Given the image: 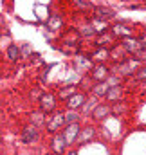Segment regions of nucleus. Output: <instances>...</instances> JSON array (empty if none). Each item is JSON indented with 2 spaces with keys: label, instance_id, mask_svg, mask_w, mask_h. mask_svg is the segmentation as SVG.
I'll list each match as a JSON object with an SVG mask.
<instances>
[{
  "label": "nucleus",
  "instance_id": "nucleus-1",
  "mask_svg": "<svg viewBox=\"0 0 146 155\" xmlns=\"http://www.w3.org/2000/svg\"><path fill=\"white\" fill-rule=\"evenodd\" d=\"M45 124H47V130L49 132H56V130H60L65 124V116L61 112H52V116L47 117Z\"/></svg>",
  "mask_w": 146,
  "mask_h": 155
},
{
  "label": "nucleus",
  "instance_id": "nucleus-2",
  "mask_svg": "<svg viewBox=\"0 0 146 155\" xmlns=\"http://www.w3.org/2000/svg\"><path fill=\"white\" fill-rule=\"evenodd\" d=\"M40 107H41V112H47L51 114L54 108H56V97L52 94H43L40 97Z\"/></svg>",
  "mask_w": 146,
  "mask_h": 155
},
{
  "label": "nucleus",
  "instance_id": "nucleus-3",
  "mask_svg": "<svg viewBox=\"0 0 146 155\" xmlns=\"http://www.w3.org/2000/svg\"><path fill=\"white\" fill-rule=\"evenodd\" d=\"M65 148H67V141H65V137H63V134H56L54 135V139H52V150H54V153L60 155L65 152Z\"/></svg>",
  "mask_w": 146,
  "mask_h": 155
},
{
  "label": "nucleus",
  "instance_id": "nucleus-4",
  "mask_svg": "<svg viewBox=\"0 0 146 155\" xmlns=\"http://www.w3.org/2000/svg\"><path fill=\"white\" fill-rule=\"evenodd\" d=\"M78 134H79V126H78V123H71V124L65 128V132H63V137H65L67 144H71V143L76 141Z\"/></svg>",
  "mask_w": 146,
  "mask_h": 155
},
{
  "label": "nucleus",
  "instance_id": "nucleus-5",
  "mask_svg": "<svg viewBox=\"0 0 146 155\" xmlns=\"http://www.w3.org/2000/svg\"><path fill=\"white\" fill-rule=\"evenodd\" d=\"M123 47L126 49V51H130V52H137V51H141L143 47H141V43H139V40L132 38V36H128V38H123Z\"/></svg>",
  "mask_w": 146,
  "mask_h": 155
},
{
  "label": "nucleus",
  "instance_id": "nucleus-6",
  "mask_svg": "<svg viewBox=\"0 0 146 155\" xmlns=\"http://www.w3.org/2000/svg\"><path fill=\"white\" fill-rule=\"evenodd\" d=\"M85 103V94H72L71 97H69V108L71 110H74V108H79L81 105Z\"/></svg>",
  "mask_w": 146,
  "mask_h": 155
},
{
  "label": "nucleus",
  "instance_id": "nucleus-7",
  "mask_svg": "<svg viewBox=\"0 0 146 155\" xmlns=\"http://www.w3.org/2000/svg\"><path fill=\"white\" fill-rule=\"evenodd\" d=\"M107 74H108V69L105 67V65H99V67H96L94 69V72H92V78L96 79V81H105L107 79Z\"/></svg>",
  "mask_w": 146,
  "mask_h": 155
},
{
  "label": "nucleus",
  "instance_id": "nucleus-8",
  "mask_svg": "<svg viewBox=\"0 0 146 155\" xmlns=\"http://www.w3.org/2000/svg\"><path fill=\"white\" fill-rule=\"evenodd\" d=\"M36 137H38V132H36V128L33 126H29V128H25L24 130V135H22V139H24V143H31V141H36Z\"/></svg>",
  "mask_w": 146,
  "mask_h": 155
},
{
  "label": "nucleus",
  "instance_id": "nucleus-9",
  "mask_svg": "<svg viewBox=\"0 0 146 155\" xmlns=\"http://www.w3.org/2000/svg\"><path fill=\"white\" fill-rule=\"evenodd\" d=\"M114 33H115V35H119V36H123V38H128V36H130V33H132V29H130L128 25L117 24V25L114 27Z\"/></svg>",
  "mask_w": 146,
  "mask_h": 155
},
{
  "label": "nucleus",
  "instance_id": "nucleus-10",
  "mask_svg": "<svg viewBox=\"0 0 146 155\" xmlns=\"http://www.w3.org/2000/svg\"><path fill=\"white\" fill-rule=\"evenodd\" d=\"M96 15H98V18H112L114 16V11L112 9H107V7H96Z\"/></svg>",
  "mask_w": 146,
  "mask_h": 155
},
{
  "label": "nucleus",
  "instance_id": "nucleus-11",
  "mask_svg": "<svg viewBox=\"0 0 146 155\" xmlns=\"http://www.w3.org/2000/svg\"><path fill=\"white\" fill-rule=\"evenodd\" d=\"M108 112H110L108 107H105V105H99V107L94 110V114H92V116L96 117V119H103L105 116H108Z\"/></svg>",
  "mask_w": 146,
  "mask_h": 155
},
{
  "label": "nucleus",
  "instance_id": "nucleus-12",
  "mask_svg": "<svg viewBox=\"0 0 146 155\" xmlns=\"http://www.w3.org/2000/svg\"><path fill=\"white\" fill-rule=\"evenodd\" d=\"M94 94H96V96H107V94H108V87H107V83H105V81L98 83V85L94 87Z\"/></svg>",
  "mask_w": 146,
  "mask_h": 155
},
{
  "label": "nucleus",
  "instance_id": "nucleus-13",
  "mask_svg": "<svg viewBox=\"0 0 146 155\" xmlns=\"http://www.w3.org/2000/svg\"><path fill=\"white\" fill-rule=\"evenodd\" d=\"M7 56H9V60H18V56H20V49L16 47V45H11L9 49H7Z\"/></svg>",
  "mask_w": 146,
  "mask_h": 155
},
{
  "label": "nucleus",
  "instance_id": "nucleus-14",
  "mask_svg": "<svg viewBox=\"0 0 146 155\" xmlns=\"http://www.w3.org/2000/svg\"><path fill=\"white\" fill-rule=\"evenodd\" d=\"M119 96H121V87H112V90H108V94H107L108 99H115Z\"/></svg>",
  "mask_w": 146,
  "mask_h": 155
},
{
  "label": "nucleus",
  "instance_id": "nucleus-15",
  "mask_svg": "<svg viewBox=\"0 0 146 155\" xmlns=\"http://www.w3.org/2000/svg\"><path fill=\"white\" fill-rule=\"evenodd\" d=\"M135 60L137 61H146V49H141L135 52Z\"/></svg>",
  "mask_w": 146,
  "mask_h": 155
},
{
  "label": "nucleus",
  "instance_id": "nucleus-16",
  "mask_svg": "<svg viewBox=\"0 0 146 155\" xmlns=\"http://www.w3.org/2000/svg\"><path fill=\"white\" fill-rule=\"evenodd\" d=\"M83 132H85V134L81 135V139H88V137L94 135V130H92V128H87V130H83Z\"/></svg>",
  "mask_w": 146,
  "mask_h": 155
},
{
  "label": "nucleus",
  "instance_id": "nucleus-17",
  "mask_svg": "<svg viewBox=\"0 0 146 155\" xmlns=\"http://www.w3.org/2000/svg\"><path fill=\"white\" fill-rule=\"evenodd\" d=\"M76 5H79V7H92V4H90V2H87V0H78V2H76Z\"/></svg>",
  "mask_w": 146,
  "mask_h": 155
},
{
  "label": "nucleus",
  "instance_id": "nucleus-18",
  "mask_svg": "<svg viewBox=\"0 0 146 155\" xmlns=\"http://www.w3.org/2000/svg\"><path fill=\"white\" fill-rule=\"evenodd\" d=\"M76 114H74V112H71V114H69V116H65V121H71V123H74V121H76Z\"/></svg>",
  "mask_w": 146,
  "mask_h": 155
},
{
  "label": "nucleus",
  "instance_id": "nucleus-19",
  "mask_svg": "<svg viewBox=\"0 0 146 155\" xmlns=\"http://www.w3.org/2000/svg\"><path fill=\"white\" fill-rule=\"evenodd\" d=\"M137 76H139V78H143V79H146V67H144V69H141V71L137 72Z\"/></svg>",
  "mask_w": 146,
  "mask_h": 155
},
{
  "label": "nucleus",
  "instance_id": "nucleus-20",
  "mask_svg": "<svg viewBox=\"0 0 146 155\" xmlns=\"http://www.w3.org/2000/svg\"><path fill=\"white\" fill-rule=\"evenodd\" d=\"M69 155H76V152H71V153H69Z\"/></svg>",
  "mask_w": 146,
  "mask_h": 155
},
{
  "label": "nucleus",
  "instance_id": "nucleus-21",
  "mask_svg": "<svg viewBox=\"0 0 146 155\" xmlns=\"http://www.w3.org/2000/svg\"><path fill=\"white\" fill-rule=\"evenodd\" d=\"M144 90H146V83H144Z\"/></svg>",
  "mask_w": 146,
  "mask_h": 155
},
{
  "label": "nucleus",
  "instance_id": "nucleus-22",
  "mask_svg": "<svg viewBox=\"0 0 146 155\" xmlns=\"http://www.w3.org/2000/svg\"><path fill=\"white\" fill-rule=\"evenodd\" d=\"M49 155H56V153H49Z\"/></svg>",
  "mask_w": 146,
  "mask_h": 155
}]
</instances>
